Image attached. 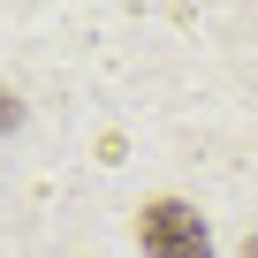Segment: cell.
Returning <instances> with one entry per match:
<instances>
[{
  "label": "cell",
  "mask_w": 258,
  "mask_h": 258,
  "mask_svg": "<svg viewBox=\"0 0 258 258\" xmlns=\"http://www.w3.org/2000/svg\"><path fill=\"white\" fill-rule=\"evenodd\" d=\"M23 121V99H8V91H0V129H16Z\"/></svg>",
  "instance_id": "obj_2"
},
{
  "label": "cell",
  "mask_w": 258,
  "mask_h": 258,
  "mask_svg": "<svg viewBox=\"0 0 258 258\" xmlns=\"http://www.w3.org/2000/svg\"><path fill=\"white\" fill-rule=\"evenodd\" d=\"M137 243H145V258H213L205 213L182 205V198H152V205L137 213Z\"/></svg>",
  "instance_id": "obj_1"
},
{
  "label": "cell",
  "mask_w": 258,
  "mask_h": 258,
  "mask_svg": "<svg viewBox=\"0 0 258 258\" xmlns=\"http://www.w3.org/2000/svg\"><path fill=\"white\" fill-rule=\"evenodd\" d=\"M243 258H258V235H250V243H243Z\"/></svg>",
  "instance_id": "obj_3"
}]
</instances>
